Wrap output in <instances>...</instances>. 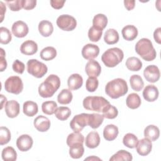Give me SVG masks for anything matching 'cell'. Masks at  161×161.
Returning <instances> with one entry per match:
<instances>
[{"mask_svg":"<svg viewBox=\"0 0 161 161\" xmlns=\"http://www.w3.org/2000/svg\"><path fill=\"white\" fill-rule=\"evenodd\" d=\"M84 141V137L82 134L80 133V132H74L70 133L67 138V144L69 147L76 143H80L83 144Z\"/></svg>","mask_w":161,"mask_h":161,"instance_id":"42","label":"cell"},{"mask_svg":"<svg viewBox=\"0 0 161 161\" xmlns=\"http://www.w3.org/2000/svg\"><path fill=\"white\" fill-rule=\"evenodd\" d=\"M89 114L81 113L74 116L70 122V127L74 132H80L83 128L88 125Z\"/></svg>","mask_w":161,"mask_h":161,"instance_id":"9","label":"cell"},{"mask_svg":"<svg viewBox=\"0 0 161 161\" xmlns=\"http://www.w3.org/2000/svg\"><path fill=\"white\" fill-rule=\"evenodd\" d=\"M5 112L8 117L16 118L19 113V104L15 100H11L5 104Z\"/></svg>","mask_w":161,"mask_h":161,"instance_id":"18","label":"cell"},{"mask_svg":"<svg viewBox=\"0 0 161 161\" xmlns=\"http://www.w3.org/2000/svg\"><path fill=\"white\" fill-rule=\"evenodd\" d=\"M37 50L38 45L33 40H26L20 46L21 52L26 55H32L36 53Z\"/></svg>","mask_w":161,"mask_h":161,"instance_id":"19","label":"cell"},{"mask_svg":"<svg viewBox=\"0 0 161 161\" xmlns=\"http://www.w3.org/2000/svg\"><path fill=\"white\" fill-rule=\"evenodd\" d=\"M121 33L125 40L127 41H132L137 37L138 32L137 28L134 25H128L123 28Z\"/></svg>","mask_w":161,"mask_h":161,"instance_id":"21","label":"cell"},{"mask_svg":"<svg viewBox=\"0 0 161 161\" xmlns=\"http://www.w3.org/2000/svg\"><path fill=\"white\" fill-rule=\"evenodd\" d=\"M28 72L36 78L43 77L48 71L47 65L36 59H30L27 62Z\"/></svg>","mask_w":161,"mask_h":161,"instance_id":"6","label":"cell"},{"mask_svg":"<svg viewBox=\"0 0 161 161\" xmlns=\"http://www.w3.org/2000/svg\"><path fill=\"white\" fill-rule=\"evenodd\" d=\"M33 140L31 136L27 134H23L19 136L16 140V146L21 152L29 150L33 146Z\"/></svg>","mask_w":161,"mask_h":161,"instance_id":"13","label":"cell"},{"mask_svg":"<svg viewBox=\"0 0 161 161\" xmlns=\"http://www.w3.org/2000/svg\"><path fill=\"white\" fill-rule=\"evenodd\" d=\"M128 91L126 80L116 78L108 82L105 86L106 94L112 99H118L125 96Z\"/></svg>","mask_w":161,"mask_h":161,"instance_id":"1","label":"cell"},{"mask_svg":"<svg viewBox=\"0 0 161 161\" xmlns=\"http://www.w3.org/2000/svg\"><path fill=\"white\" fill-rule=\"evenodd\" d=\"M82 55L86 60H93L99 53V48L97 45L88 43L84 45L82 49Z\"/></svg>","mask_w":161,"mask_h":161,"instance_id":"12","label":"cell"},{"mask_svg":"<svg viewBox=\"0 0 161 161\" xmlns=\"http://www.w3.org/2000/svg\"><path fill=\"white\" fill-rule=\"evenodd\" d=\"M57 108V103L53 101H45L42 104V110L43 113L47 115L53 114Z\"/></svg>","mask_w":161,"mask_h":161,"instance_id":"41","label":"cell"},{"mask_svg":"<svg viewBox=\"0 0 161 161\" xmlns=\"http://www.w3.org/2000/svg\"><path fill=\"white\" fill-rule=\"evenodd\" d=\"M85 71L89 77H97L101 72V67L96 60H90L86 65Z\"/></svg>","mask_w":161,"mask_h":161,"instance_id":"14","label":"cell"},{"mask_svg":"<svg viewBox=\"0 0 161 161\" xmlns=\"http://www.w3.org/2000/svg\"><path fill=\"white\" fill-rule=\"evenodd\" d=\"M1 62H0V70L1 72L4 71L7 68V62L5 58V52L3 48H1Z\"/></svg>","mask_w":161,"mask_h":161,"instance_id":"50","label":"cell"},{"mask_svg":"<svg viewBox=\"0 0 161 161\" xmlns=\"http://www.w3.org/2000/svg\"><path fill=\"white\" fill-rule=\"evenodd\" d=\"M0 4H1V23L3 21V18H4V15L6 13V5H4V4L3 3V2L1 1L0 2Z\"/></svg>","mask_w":161,"mask_h":161,"instance_id":"54","label":"cell"},{"mask_svg":"<svg viewBox=\"0 0 161 161\" xmlns=\"http://www.w3.org/2000/svg\"><path fill=\"white\" fill-rule=\"evenodd\" d=\"M57 25L64 31H72L77 26V21L74 17L69 14H62L57 19Z\"/></svg>","mask_w":161,"mask_h":161,"instance_id":"8","label":"cell"},{"mask_svg":"<svg viewBox=\"0 0 161 161\" xmlns=\"http://www.w3.org/2000/svg\"><path fill=\"white\" fill-rule=\"evenodd\" d=\"M102 34L103 30L94 26H91L88 31V37L89 40L93 42H98L101 39Z\"/></svg>","mask_w":161,"mask_h":161,"instance_id":"43","label":"cell"},{"mask_svg":"<svg viewBox=\"0 0 161 161\" xmlns=\"http://www.w3.org/2000/svg\"><path fill=\"white\" fill-rule=\"evenodd\" d=\"M12 39V35L10 31L6 27L0 28V42L1 44H8Z\"/></svg>","mask_w":161,"mask_h":161,"instance_id":"44","label":"cell"},{"mask_svg":"<svg viewBox=\"0 0 161 161\" xmlns=\"http://www.w3.org/2000/svg\"><path fill=\"white\" fill-rule=\"evenodd\" d=\"M69 155L72 158L77 159L82 157L84 153V148L82 143H76L69 147Z\"/></svg>","mask_w":161,"mask_h":161,"instance_id":"27","label":"cell"},{"mask_svg":"<svg viewBox=\"0 0 161 161\" xmlns=\"http://www.w3.org/2000/svg\"><path fill=\"white\" fill-rule=\"evenodd\" d=\"M12 68H13V70L18 73V74H23L25 71V65L24 64L23 62H21L20 60H15L14 61V62L13 63V65H12Z\"/></svg>","mask_w":161,"mask_h":161,"instance_id":"48","label":"cell"},{"mask_svg":"<svg viewBox=\"0 0 161 161\" xmlns=\"http://www.w3.org/2000/svg\"><path fill=\"white\" fill-rule=\"evenodd\" d=\"M103 116L107 119H114L118 114V111L116 107L108 104L103 109Z\"/></svg>","mask_w":161,"mask_h":161,"instance_id":"39","label":"cell"},{"mask_svg":"<svg viewBox=\"0 0 161 161\" xmlns=\"http://www.w3.org/2000/svg\"><path fill=\"white\" fill-rule=\"evenodd\" d=\"M40 56L43 60H52L57 56V50L53 47H47L41 50Z\"/></svg>","mask_w":161,"mask_h":161,"instance_id":"33","label":"cell"},{"mask_svg":"<svg viewBox=\"0 0 161 161\" xmlns=\"http://www.w3.org/2000/svg\"><path fill=\"white\" fill-rule=\"evenodd\" d=\"M138 138L133 133H126L123 138V143L129 148H134L138 143Z\"/></svg>","mask_w":161,"mask_h":161,"instance_id":"38","label":"cell"},{"mask_svg":"<svg viewBox=\"0 0 161 161\" xmlns=\"http://www.w3.org/2000/svg\"><path fill=\"white\" fill-rule=\"evenodd\" d=\"M108 24V18L103 14H97L94 16L92 19V25L102 30L104 29Z\"/></svg>","mask_w":161,"mask_h":161,"instance_id":"35","label":"cell"},{"mask_svg":"<svg viewBox=\"0 0 161 161\" xmlns=\"http://www.w3.org/2000/svg\"><path fill=\"white\" fill-rule=\"evenodd\" d=\"M160 31H161V28L160 27L157 28L153 32V38L155 41L158 43L160 44L161 43V39H160Z\"/></svg>","mask_w":161,"mask_h":161,"instance_id":"52","label":"cell"},{"mask_svg":"<svg viewBox=\"0 0 161 161\" xmlns=\"http://www.w3.org/2000/svg\"><path fill=\"white\" fill-rule=\"evenodd\" d=\"M1 109H3V102L4 101H7V99L3 94H1Z\"/></svg>","mask_w":161,"mask_h":161,"instance_id":"55","label":"cell"},{"mask_svg":"<svg viewBox=\"0 0 161 161\" xmlns=\"http://www.w3.org/2000/svg\"><path fill=\"white\" fill-rule=\"evenodd\" d=\"M130 83L131 89L136 92L140 91L144 86V82L141 76L136 74L132 75L130 77Z\"/></svg>","mask_w":161,"mask_h":161,"instance_id":"34","label":"cell"},{"mask_svg":"<svg viewBox=\"0 0 161 161\" xmlns=\"http://www.w3.org/2000/svg\"><path fill=\"white\" fill-rule=\"evenodd\" d=\"M100 160L101 159L99 158H97V157H95L94 156H92L91 157H88L87 158H85V160Z\"/></svg>","mask_w":161,"mask_h":161,"instance_id":"56","label":"cell"},{"mask_svg":"<svg viewBox=\"0 0 161 161\" xmlns=\"http://www.w3.org/2000/svg\"><path fill=\"white\" fill-rule=\"evenodd\" d=\"M36 4V0H23V8L26 10L33 9Z\"/></svg>","mask_w":161,"mask_h":161,"instance_id":"49","label":"cell"},{"mask_svg":"<svg viewBox=\"0 0 161 161\" xmlns=\"http://www.w3.org/2000/svg\"><path fill=\"white\" fill-rule=\"evenodd\" d=\"M65 3V1H58V0H51L50 1V3L51 4V6L56 9H59L63 8L64 3Z\"/></svg>","mask_w":161,"mask_h":161,"instance_id":"51","label":"cell"},{"mask_svg":"<svg viewBox=\"0 0 161 161\" xmlns=\"http://www.w3.org/2000/svg\"><path fill=\"white\" fill-rule=\"evenodd\" d=\"M124 58L121 49L113 47L106 50L101 56V60L108 67H114L119 64Z\"/></svg>","mask_w":161,"mask_h":161,"instance_id":"4","label":"cell"},{"mask_svg":"<svg viewBox=\"0 0 161 161\" xmlns=\"http://www.w3.org/2000/svg\"><path fill=\"white\" fill-rule=\"evenodd\" d=\"M119 34L114 29H108L104 33V40L108 45H113L116 43L119 40Z\"/></svg>","mask_w":161,"mask_h":161,"instance_id":"28","label":"cell"},{"mask_svg":"<svg viewBox=\"0 0 161 161\" xmlns=\"http://www.w3.org/2000/svg\"><path fill=\"white\" fill-rule=\"evenodd\" d=\"M126 103V106L129 108L135 109L140 107L142 103V101L138 94L136 93H131L127 96Z\"/></svg>","mask_w":161,"mask_h":161,"instance_id":"30","label":"cell"},{"mask_svg":"<svg viewBox=\"0 0 161 161\" xmlns=\"http://www.w3.org/2000/svg\"><path fill=\"white\" fill-rule=\"evenodd\" d=\"M160 136L159 128L153 125L147 126L144 130V136L151 141L157 140Z\"/></svg>","mask_w":161,"mask_h":161,"instance_id":"25","label":"cell"},{"mask_svg":"<svg viewBox=\"0 0 161 161\" xmlns=\"http://www.w3.org/2000/svg\"><path fill=\"white\" fill-rule=\"evenodd\" d=\"M13 34L17 38H23L27 35L29 28L26 23L23 21H17L14 22L11 28Z\"/></svg>","mask_w":161,"mask_h":161,"instance_id":"11","label":"cell"},{"mask_svg":"<svg viewBox=\"0 0 161 161\" xmlns=\"http://www.w3.org/2000/svg\"><path fill=\"white\" fill-rule=\"evenodd\" d=\"M38 31L43 36L48 37L53 31V25L48 20H42L38 24Z\"/></svg>","mask_w":161,"mask_h":161,"instance_id":"24","label":"cell"},{"mask_svg":"<svg viewBox=\"0 0 161 161\" xmlns=\"http://www.w3.org/2000/svg\"><path fill=\"white\" fill-rule=\"evenodd\" d=\"M104 118L103 114L98 113L89 114L88 125L93 129H96L99 128L103 123Z\"/></svg>","mask_w":161,"mask_h":161,"instance_id":"29","label":"cell"},{"mask_svg":"<svg viewBox=\"0 0 161 161\" xmlns=\"http://www.w3.org/2000/svg\"><path fill=\"white\" fill-rule=\"evenodd\" d=\"M38 104L35 102L27 101L23 103V111L26 116L32 117L38 113Z\"/></svg>","mask_w":161,"mask_h":161,"instance_id":"26","label":"cell"},{"mask_svg":"<svg viewBox=\"0 0 161 161\" xmlns=\"http://www.w3.org/2000/svg\"><path fill=\"white\" fill-rule=\"evenodd\" d=\"M35 128L40 132H45L49 130L50 127V119L44 116L40 115L38 116L33 122Z\"/></svg>","mask_w":161,"mask_h":161,"instance_id":"17","label":"cell"},{"mask_svg":"<svg viewBox=\"0 0 161 161\" xmlns=\"http://www.w3.org/2000/svg\"><path fill=\"white\" fill-rule=\"evenodd\" d=\"M99 80L97 77H89L86 82V88L88 92H94L98 87Z\"/></svg>","mask_w":161,"mask_h":161,"instance_id":"46","label":"cell"},{"mask_svg":"<svg viewBox=\"0 0 161 161\" xmlns=\"http://www.w3.org/2000/svg\"><path fill=\"white\" fill-rule=\"evenodd\" d=\"M1 156L4 161H14L17 159V153L12 147H7L3 148Z\"/></svg>","mask_w":161,"mask_h":161,"instance_id":"36","label":"cell"},{"mask_svg":"<svg viewBox=\"0 0 161 161\" xmlns=\"http://www.w3.org/2000/svg\"><path fill=\"white\" fill-rule=\"evenodd\" d=\"M159 92L158 88L154 85H147L143 91V98L148 102H153L158 97Z\"/></svg>","mask_w":161,"mask_h":161,"instance_id":"16","label":"cell"},{"mask_svg":"<svg viewBox=\"0 0 161 161\" xmlns=\"http://www.w3.org/2000/svg\"><path fill=\"white\" fill-rule=\"evenodd\" d=\"M60 86V78L55 74L48 75L38 87V93L43 98L50 97L58 89Z\"/></svg>","mask_w":161,"mask_h":161,"instance_id":"2","label":"cell"},{"mask_svg":"<svg viewBox=\"0 0 161 161\" xmlns=\"http://www.w3.org/2000/svg\"><path fill=\"white\" fill-rule=\"evenodd\" d=\"M135 49L137 54L146 61H152L156 58V50L148 38H143L139 40L135 45Z\"/></svg>","mask_w":161,"mask_h":161,"instance_id":"3","label":"cell"},{"mask_svg":"<svg viewBox=\"0 0 161 161\" xmlns=\"http://www.w3.org/2000/svg\"><path fill=\"white\" fill-rule=\"evenodd\" d=\"M9 8L13 11H18L23 8V0L6 1Z\"/></svg>","mask_w":161,"mask_h":161,"instance_id":"47","label":"cell"},{"mask_svg":"<svg viewBox=\"0 0 161 161\" xmlns=\"http://www.w3.org/2000/svg\"><path fill=\"white\" fill-rule=\"evenodd\" d=\"M54 114L58 119L60 121H65L70 117L71 114V111L68 107L60 106L56 109Z\"/></svg>","mask_w":161,"mask_h":161,"instance_id":"37","label":"cell"},{"mask_svg":"<svg viewBox=\"0 0 161 161\" xmlns=\"http://www.w3.org/2000/svg\"><path fill=\"white\" fill-rule=\"evenodd\" d=\"M4 89L9 93L19 94L23 89V83L21 79L18 76H11L4 82Z\"/></svg>","mask_w":161,"mask_h":161,"instance_id":"7","label":"cell"},{"mask_svg":"<svg viewBox=\"0 0 161 161\" xmlns=\"http://www.w3.org/2000/svg\"><path fill=\"white\" fill-rule=\"evenodd\" d=\"M143 75L145 79L151 83L157 82L160 79V70L157 66L155 65H148L143 71Z\"/></svg>","mask_w":161,"mask_h":161,"instance_id":"10","label":"cell"},{"mask_svg":"<svg viewBox=\"0 0 161 161\" xmlns=\"http://www.w3.org/2000/svg\"><path fill=\"white\" fill-rule=\"evenodd\" d=\"M118 133V128L113 124L106 125L103 130V136L107 141H113L115 140Z\"/></svg>","mask_w":161,"mask_h":161,"instance_id":"22","label":"cell"},{"mask_svg":"<svg viewBox=\"0 0 161 161\" xmlns=\"http://www.w3.org/2000/svg\"><path fill=\"white\" fill-rule=\"evenodd\" d=\"M83 79L79 74H73L70 75L67 80V86L70 90H77L82 87Z\"/></svg>","mask_w":161,"mask_h":161,"instance_id":"20","label":"cell"},{"mask_svg":"<svg viewBox=\"0 0 161 161\" xmlns=\"http://www.w3.org/2000/svg\"><path fill=\"white\" fill-rule=\"evenodd\" d=\"M125 65L127 69L131 71H138L142 67V61L137 57H131L127 58Z\"/></svg>","mask_w":161,"mask_h":161,"instance_id":"31","label":"cell"},{"mask_svg":"<svg viewBox=\"0 0 161 161\" xmlns=\"http://www.w3.org/2000/svg\"><path fill=\"white\" fill-rule=\"evenodd\" d=\"M109 104V102L101 96H87L83 100V107L90 111L102 112L104 108Z\"/></svg>","mask_w":161,"mask_h":161,"instance_id":"5","label":"cell"},{"mask_svg":"<svg viewBox=\"0 0 161 161\" xmlns=\"http://www.w3.org/2000/svg\"><path fill=\"white\" fill-rule=\"evenodd\" d=\"M124 4L125 7L128 11H131L132 10L135 6V1L132 0V1H124Z\"/></svg>","mask_w":161,"mask_h":161,"instance_id":"53","label":"cell"},{"mask_svg":"<svg viewBox=\"0 0 161 161\" xmlns=\"http://www.w3.org/2000/svg\"><path fill=\"white\" fill-rule=\"evenodd\" d=\"M100 143L99 135L97 131H91L86 137V146L89 148H95Z\"/></svg>","mask_w":161,"mask_h":161,"instance_id":"23","label":"cell"},{"mask_svg":"<svg viewBox=\"0 0 161 161\" xmlns=\"http://www.w3.org/2000/svg\"><path fill=\"white\" fill-rule=\"evenodd\" d=\"M137 153L141 156H146L148 155L152 149V141L147 138H144L138 140L136 146Z\"/></svg>","mask_w":161,"mask_h":161,"instance_id":"15","label":"cell"},{"mask_svg":"<svg viewBox=\"0 0 161 161\" xmlns=\"http://www.w3.org/2000/svg\"><path fill=\"white\" fill-rule=\"evenodd\" d=\"M73 95L70 89H62L57 96V101L61 104H68L72 100Z\"/></svg>","mask_w":161,"mask_h":161,"instance_id":"32","label":"cell"},{"mask_svg":"<svg viewBox=\"0 0 161 161\" xmlns=\"http://www.w3.org/2000/svg\"><path fill=\"white\" fill-rule=\"evenodd\" d=\"M133 159L132 155L125 150H120L118 151L116 153H114L110 158V161H114V160H131Z\"/></svg>","mask_w":161,"mask_h":161,"instance_id":"40","label":"cell"},{"mask_svg":"<svg viewBox=\"0 0 161 161\" xmlns=\"http://www.w3.org/2000/svg\"><path fill=\"white\" fill-rule=\"evenodd\" d=\"M11 140V132L9 129L5 126L0 128V145L7 144Z\"/></svg>","mask_w":161,"mask_h":161,"instance_id":"45","label":"cell"}]
</instances>
